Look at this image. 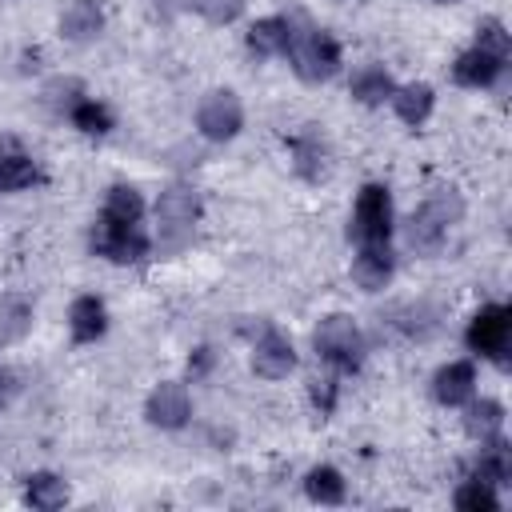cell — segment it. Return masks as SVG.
<instances>
[{
    "instance_id": "cell-6",
    "label": "cell",
    "mask_w": 512,
    "mask_h": 512,
    "mask_svg": "<svg viewBox=\"0 0 512 512\" xmlns=\"http://www.w3.org/2000/svg\"><path fill=\"white\" fill-rule=\"evenodd\" d=\"M288 56H292L296 76L308 80V84H320V80L336 76V68H340V44L324 28H312L304 36H292Z\"/></svg>"
},
{
    "instance_id": "cell-26",
    "label": "cell",
    "mask_w": 512,
    "mask_h": 512,
    "mask_svg": "<svg viewBox=\"0 0 512 512\" xmlns=\"http://www.w3.org/2000/svg\"><path fill=\"white\" fill-rule=\"evenodd\" d=\"M392 92H396V84H392V76H388L380 64H368V68H360V72L352 76V96H356L360 104H384Z\"/></svg>"
},
{
    "instance_id": "cell-33",
    "label": "cell",
    "mask_w": 512,
    "mask_h": 512,
    "mask_svg": "<svg viewBox=\"0 0 512 512\" xmlns=\"http://www.w3.org/2000/svg\"><path fill=\"white\" fill-rule=\"evenodd\" d=\"M20 396V376L12 368H0V408H8Z\"/></svg>"
},
{
    "instance_id": "cell-29",
    "label": "cell",
    "mask_w": 512,
    "mask_h": 512,
    "mask_svg": "<svg viewBox=\"0 0 512 512\" xmlns=\"http://www.w3.org/2000/svg\"><path fill=\"white\" fill-rule=\"evenodd\" d=\"M476 48H484V52L508 60V52H512V36H508V28H504L496 16H488V20L476 24Z\"/></svg>"
},
{
    "instance_id": "cell-30",
    "label": "cell",
    "mask_w": 512,
    "mask_h": 512,
    "mask_svg": "<svg viewBox=\"0 0 512 512\" xmlns=\"http://www.w3.org/2000/svg\"><path fill=\"white\" fill-rule=\"evenodd\" d=\"M192 8H196V12H204L212 24H228V20H236V16H240L244 0H192Z\"/></svg>"
},
{
    "instance_id": "cell-8",
    "label": "cell",
    "mask_w": 512,
    "mask_h": 512,
    "mask_svg": "<svg viewBox=\"0 0 512 512\" xmlns=\"http://www.w3.org/2000/svg\"><path fill=\"white\" fill-rule=\"evenodd\" d=\"M252 368H256V376H264V380H280V376H288V372L296 368V348H292V340H288L280 328H272L268 320L260 324V336H256V344H252Z\"/></svg>"
},
{
    "instance_id": "cell-15",
    "label": "cell",
    "mask_w": 512,
    "mask_h": 512,
    "mask_svg": "<svg viewBox=\"0 0 512 512\" xmlns=\"http://www.w3.org/2000/svg\"><path fill=\"white\" fill-rule=\"evenodd\" d=\"M144 216V200L132 184H112L108 196H104V208H100V224H112V228H136Z\"/></svg>"
},
{
    "instance_id": "cell-28",
    "label": "cell",
    "mask_w": 512,
    "mask_h": 512,
    "mask_svg": "<svg viewBox=\"0 0 512 512\" xmlns=\"http://www.w3.org/2000/svg\"><path fill=\"white\" fill-rule=\"evenodd\" d=\"M456 508L460 512H496L500 508V496H496V488L492 484H484V480H464L460 488H456Z\"/></svg>"
},
{
    "instance_id": "cell-32",
    "label": "cell",
    "mask_w": 512,
    "mask_h": 512,
    "mask_svg": "<svg viewBox=\"0 0 512 512\" xmlns=\"http://www.w3.org/2000/svg\"><path fill=\"white\" fill-rule=\"evenodd\" d=\"M212 364H216V352H212L208 344H200V348L188 356V376H192V380H196V376H208Z\"/></svg>"
},
{
    "instance_id": "cell-11",
    "label": "cell",
    "mask_w": 512,
    "mask_h": 512,
    "mask_svg": "<svg viewBox=\"0 0 512 512\" xmlns=\"http://www.w3.org/2000/svg\"><path fill=\"white\" fill-rule=\"evenodd\" d=\"M432 396H436L444 408L468 404V400L476 396V368H472V360H452V364H444V368L432 376Z\"/></svg>"
},
{
    "instance_id": "cell-23",
    "label": "cell",
    "mask_w": 512,
    "mask_h": 512,
    "mask_svg": "<svg viewBox=\"0 0 512 512\" xmlns=\"http://www.w3.org/2000/svg\"><path fill=\"white\" fill-rule=\"evenodd\" d=\"M24 500L32 508H40V512H52V508H60L68 500V484L56 472H32L24 480Z\"/></svg>"
},
{
    "instance_id": "cell-21",
    "label": "cell",
    "mask_w": 512,
    "mask_h": 512,
    "mask_svg": "<svg viewBox=\"0 0 512 512\" xmlns=\"http://www.w3.org/2000/svg\"><path fill=\"white\" fill-rule=\"evenodd\" d=\"M472 476H476V480H484V484H492V488L512 480V452H508V444H504L500 436L484 440V448H480V460H476Z\"/></svg>"
},
{
    "instance_id": "cell-20",
    "label": "cell",
    "mask_w": 512,
    "mask_h": 512,
    "mask_svg": "<svg viewBox=\"0 0 512 512\" xmlns=\"http://www.w3.org/2000/svg\"><path fill=\"white\" fill-rule=\"evenodd\" d=\"M288 148H292V168L304 176V180H320L324 176V140H320V132H312V124L300 132V136H292L288 140Z\"/></svg>"
},
{
    "instance_id": "cell-7",
    "label": "cell",
    "mask_w": 512,
    "mask_h": 512,
    "mask_svg": "<svg viewBox=\"0 0 512 512\" xmlns=\"http://www.w3.org/2000/svg\"><path fill=\"white\" fill-rule=\"evenodd\" d=\"M196 128H200L204 140H216V144L232 140L244 128V104H240V96L228 92V88L208 92L200 100V108H196Z\"/></svg>"
},
{
    "instance_id": "cell-18",
    "label": "cell",
    "mask_w": 512,
    "mask_h": 512,
    "mask_svg": "<svg viewBox=\"0 0 512 512\" xmlns=\"http://www.w3.org/2000/svg\"><path fill=\"white\" fill-rule=\"evenodd\" d=\"M36 180H40L36 160L28 152H20L16 144H4L0 148V192H20V188H28Z\"/></svg>"
},
{
    "instance_id": "cell-27",
    "label": "cell",
    "mask_w": 512,
    "mask_h": 512,
    "mask_svg": "<svg viewBox=\"0 0 512 512\" xmlns=\"http://www.w3.org/2000/svg\"><path fill=\"white\" fill-rule=\"evenodd\" d=\"M68 120H72L80 132H88V136H104V132L112 128V112H108V104H100V100H76V104L68 108Z\"/></svg>"
},
{
    "instance_id": "cell-1",
    "label": "cell",
    "mask_w": 512,
    "mask_h": 512,
    "mask_svg": "<svg viewBox=\"0 0 512 512\" xmlns=\"http://www.w3.org/2000/svg\"><path fill=\"white\" fill-rule=\"evenodd\" d=\"M460 212H464L460 196H456L452 188H436V192L412 212V220H408V244H412L416 252H424V256L440 252V244L448 240V228L460 220Z\"/></svg>"
},
{
    "instance_id": "cell-24",
    "label": "cell",
    "mask_w": 512,
    "mask_h": 512,
    "mask_svg": "<svg viewBox=\"0 0 512 512\" xmlns=\"http://www.w3.org/2000/svg\"><path fill=\"white\" fill-rule=\"evenodd\" d=\"M500 424H504V408L500 400H468V412H464V428L472 440H492L500 436Z\"/></svg>"
},
{
    "instance_id": "cell-2",
    "label": "cell",
    "mask_w": 512,
    "mask_h": 512,
    "mask_svg": "<svg viewBox=\"0 0 512 512\" xmlns=\"http://www.w3.org/2000/svg\"><path fill=\"white\" fill-rule=\"evenodd\" d=\"M312 344L320 352L324 364H332L336 372H356L364 364V336L356 328L352 316H324L320 328L312 332Z\"/></svg>"
},
{
    "instance_id": "cell-3",
    "label": "cell",
    "mask_w": 512,
    "mask_h": 512,
    "mask_svg": "<svg viewBox=\"0 0 512 512\" xmlns=\"http://www.w3.org/2000/svg\"><path fill=\"white\" fill-rule=\"evenodd\" d=\"M200 216V196L188 188V184H172L160 192L156 200V220H160V244L168 252L184 248L188 236H192V224Z\"/></svg>"
},
{
    "instance_id": "cell-25",
    "label": "cell",
    "mask_w": 512,
    "mask_h": 512,
    "mask_svg": "<svg viewBox=\"0 0 512 512\" xmlns=\"http://www.w3.org/2000/svg\"><path fill=\"white\" fill-rule=\"evenodd\" d=\"M304 492L312 504H344L348 488H344V476L328 464H316L308 476H304Z\"/></svg>"
},
{
    "instance_id": "cell-17",
    "label": "cell",
    "mask_w": 512,
    "mask_h": 512,
    "mask_svg": "<svg viewBox=\"0 0 512 512\" xmlns=\"http://www.w3.org/2000/svg\"><path fill=\"white\" fill-rule=\"evenodd\" d=\"M100 28H104V12H100L96 0H72V4L64 8V16H60V32H64V40H72V44H88Z\"/></svg>"
},
{
    "instance_id": "cell-34",
    "label": "cell",
    "mask_w": 512,
    "mask_h": 512,
    "mask_svg": "<svg viewBox=\"0 0 512 512\" xmlns=\"http://www.w3.org/2000/svg\"><path fill=\"white\" fill-rule=\"evenodd\" d=\"M436 4H452V0H436Z\"/></svg>"
},
{
    "instance_id": "cell-5",
    "label": "cell",
    "mask_w": 512,
    "mask_h": 512,
    "mask_svg": "<svg viewBox=\"0 0 512 512\" xmlns=\"http://www.w3.org/2000/svg\"><path fill=\"white\" fill-rule=\"evenodd\" d=\"M508 336H512V312H508V304H484V308L468 320L464 344H468L476 356H488V360H496L500 368H508Z\"/></svg>"
},
{
    "instance_id": "cell-9",
    "label": "cell",
    "mask_w": 512,
    "mask_h": 512,
    "mask_svg": "<svg viewBox=\"0 0 512 512\" xmlns=\"http://www.w3.org/2000/svg\"><path fill=\"white\" fill-rule=\"evenodd\" d=\"M144 416L156 424V428H184L188 416H192V400H188V388L176 384V380H164L152 388L148 404H144Z\"/></svg>"
},
{
    "instance_id": "cell-13",
    "label": "cell",
    "mask_w": 512,
    "mask_h": 512,
    "mask_svg": "<svg viewBox=\"0 0 512 512\" xmlns=\"http://www.w3.org/2000/svg\"><path fill=\"white\" fill-rule=\"evenodd\" d=\"M392 268H396V260H392L388 244H360L356 260H352V280L364 292H380L392 280Z\"/></svg>"
},
{
    "instance_id": "cell-10",
    "label": "cell",
    "mask_w": 512,
    "mask_h": 512,
    "mask_svg": "<svg viewBox=\"0 0 512 512\" xmlns=\"http://www.w3.org/2000/svg\"><path fill=\"white\" fill-rule=\"evenodd\" d=\"M92 252L96 256H108L116 264H132V260H140L148 252V236L140 232V224L136 228H112V224H100L96 220V228H92Z\"/></svg>"
},
{
    "instance_id": "cell-31",
    "label": "cell",
    "mask_w": 512,
    "mask_h": 512,
    "mask_svg": "<svg viewBox=\"0 0 512 512\" xmlns=\"http://www.w3.org/2000/svg\"><path fill=\"white\" fill-rule=\"evenodd\" d=\"M312 404H316V412L320 416H328L332 408H336V380H312Z\"/></svg>"
},
{
    "instance_id": "cell-16",
    "label": "cell",
    "mask_w": 512,
    "mask_h": 512,
    "mask_svg": "<svg viewBox=\"0 0 512 512\" xmlns=\"http://www.w3.org/2000/svg\"><path fill=\"white\" fill-rule=\"evenodd\" d=\"M292 24L284 16H264L248 28V52L252 56H284L288 44H292Z\"/></svg>"
},
{
    "instance_id": "cell-4",
    "label": "cell",
    "mask_w": 512,
    "mask_h": 512,
    "mask_svg": "<svg viewBox=\"0 0 512 512\" xmlns=\"http://www.w3.org/2000/svg\"><path fill=\"white\" fill-rule=\"evenodd\" d=\"M348 236L356 244H388V236H392V192L384 184H364L360 188Z\"/></svg>"
},
{
    "instance_id": "cell-12",
    "label": "cell",
    "mask_w": 512,
    "mask_h": 512,
    "mask_svg": "<svg viewBox=\"0 0 512 512\" xmlns=\"http://www.w3.org/2000/svg\"><path fill=\"white\" fill-rule=\"evenodd\" d=\"M500 72H504V60L476 48V44L468 52H460L456 64H452V80L464 84V88H492L500 80Z\"/></svg>"
},
{
    "instance_id": "cell-14",
    "label": "cell",
    "mask_w": 512,
    "mask_h": 512,
    "mask_svg": "<svg viewBox=\"0 0 512 512\" xmlns=\"http://www.w3.org/2000/svg\"><path fill=\"white\" fill-rule=\"evenodd\" d=\"M68 328H72V340H76V344H92V340H100L104 328H108L104 300H100V296H76L72 308H68Z\"/></svg>"
},
{
    "instance_id": "cell-19",
    "label": "cell",
    "mask_w": 512,
    "mask_h": 512,
    "mask_svg": "<svg viewBox=\"0 0 512 512\" xmlns=\"http://www.w3.org/2000/svg\"><path fill=\"white\" fill-rule=\"evenodd\" d=\"M388 100H392L396 116H400L404 124H412V128H420V124L432 116V104H436V96H432L428 84H404V88H396Z\"/></svg>"
},
{
    "instance_id": "cell-22",
    "label": "cell",
    "mask_w": 512,
    "mask_h": 512,
    "mask_svg": "<svg viewBox=\"0 0 512 512\" xmlns=\"http://www.w3.org/2000/svg\"><path fill=\"white\" fill-rule=\"evenodd\" d=\"M32 328V300L28 296H0V344H16L24 340Z\"/></svg>"
}]
</instances>
